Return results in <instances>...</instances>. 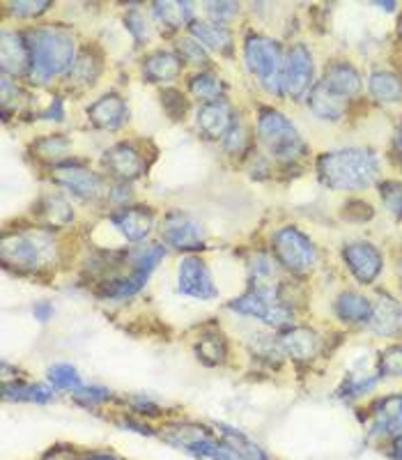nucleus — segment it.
<instances>
[{"label":"nucleus","instance_id":"obj_1","mask_svg":"<svg viewBox=\"0 0 402 460\" xmlns=\"http://www.w3.org/2000/svg\"><path fill=\"white\" fill-rule=\"evenodd\" d=\"M26 44L31 51V79L35 84H48L56 74L72 69L74 37L60 26L32 28L26 32Z\"/></svg>","mask_w":402,"mask_h":460},{"label":"nucleus","instance_id":"obj_2","mask_svg":"<svg viewBox=\"0 0 402 460\" xmlns=\"http://www.w3.org/2000/svg\"><path fill=\"white\" fill-rule=\"evenodd\" d=\"M318 172L331 189H366L380 178V159L366 147H350L319 157Z\"/></svg>","mask_w":402,"mask_h":460},{"label":"nucleus","instance_id":"obj_3","mask_svg":"<svg viewBox=\"0 0 402 460\" xmlns=\"http://www.w3.org/2000/svg\"><path fill=\"white\" fill-rule=\"evenodd\" d=\"M258 138L274 159L281 162H293L299 155H303V141L297 134L294 125L278 111L262 109L258 118Z\"/></svg>","mask_w":402,"mask_h":460},{"label":"nucleus","instance_id":"obj_4","mask_svg":"<svg viewBox=\"0 0 402 460\" xmlns=\"http://www.w3.org/2000/svg\"><path fill=\"white\" fill-rule=\"evenodd\" d=\"M246 63L249 69L258 76L262 88L267 93L278 94L283 90V72H285V60L278 42L265 35H251L244 44Z\"/></svg>","mask_w":402,"mask_h":460},{"label":"nucleus","instance_id":"obj_5","mask_svg":"<svg viewBox=\"0 0 402 460\" xmlns=\"http://www.w3.org/2000/svg\"><path fill=\"white\" fill-rule=\"evenodd\" d=\"M3 258L22 270H39L56 258V244L48 233L26 230V233L7 235L3 240Z\"/></svg>","mask_w":402,"mask_h":460},{"label":"nucleus","instance_id":"obj_6","mask_svg":"<svg viewBox=\"0 0 402 460\" xmlns=\"http://www.w3.org/2000/svg\"><path fill=\"white\" fill-rule=\"evenodd\" d=\"M230 309L241 315H251V318L262 320V323L272 324V327H283L293 318L290 309H285L278 302L274 286H253V290L241 295L235 302H230Z\"/></svg>","mask_w":402,"mask_h":460},{"label":"nucleus","instance_id":"obj_7","mask_svg":"<svg viewBox=\"0 0 402 460\" xmlns=\"http://www.w3.org/2000/svg\"><path fill=\"white\" fill-rule=\"evenodd\" d=\"M278 262L294 274H306L318 265V252L297 228H281L272 240Z\"/></svg>","mask_w":402,"mask_h":460},{"label":"nucleus","instance_id":"obj_8","mask_svg":"<svg viewBox=\"0 0 402 460\" xmlns=\"http://www.w3.org/2000/svg\"><path fill=\"white\" fill-rule=\"evenodd\" d=\"M313 84V58L303 44H294L285 58V72H283V88L293 100H302L310 93Z\"/></svg>","mask_w":402,"mask_h":460},{"label":"nucleus","instance_id":"obj_9","mask_svg":"<svg viewBox=\"0 0 402 460\" xmlns=\"http://www.w3.org/2000/svg\"><path fill=\"white\" fill-rule=\"evenodd\" d=\"M179 290L184 295L194 299H214L216 295V286L212 281V274H209L207 265H205L200 258L188 256L179 262Z\"/></svg>","mask_w":402,"mask_h":460},{"label":"nucleus","instance_id":"obj_10","mask_svg":"<svg viewBox=\"0 0 402 460\" xmlns=\"http://www.w3.org/2000/svg\"><path fill=\"white\" fill-rule=\"evenodd\" d=\"M162 237L175 249L182 252H194L203 246V230L184 212H170L162 226Z\"/></svg>","mask_w":402,"mask_h":460},{"label":"nucleus","instance_id":"obj_11","mask_svg":"<svg viewBox=\"0 0 402 460\" xmlns=\"http://www.w3.org/2000/svg\"><path fill=\"white\" fill-rule=\"evenodd\" d=\"M53 180L81 196L85 200H100L104 196V182L97 172L88 171L83 166H56L53 168Z\"/></svg>","mask_w":402,"mask_h":460},{"label":"nucleus","instance_id":"obj_12","mask_svg":"<svg viewBox=\"0 0 402 460\" xmlns=\"http://www.w3.org/2000/svg\"><path fill=\"white\" fill-rule=\"evenodd\" d=\"M371 430L372 435L387 438L391 442L402 438V396L393 394V396L380 398L372 405Z\"/></svg>","mask_w":402,"mask_h":460},{"label":"nucleus","instance_id":"obj_13","mask_svg":"<svg viewBox=\"0 0 402 460\" xmlns=\"http://www.w3.org/2000/svg\"><path fill=\"white\" fill-rule=\"evenodd\" d=\"M345 262L359 283H372L381 272V253L368 242H354L343 249Z\"/></svg>","mask_w":402,"mask_h":460},{"label":"nucleus","instance_id":"obj_14","mask_svg":"<svg viewBox=\"0 0 402 460\" xmlns=\"http://www.w3.org/2000/svg\"><path fill=\"white\" fill-rule=\"evenodd\" d=\"M371 323L372 332L381 336H396L402 330V306L387 293H380L375 302H371Z\"/></svg>","mask_w":402,"mask_h":460},{"label":"nucleus","instance_id":"obj_15","mask_svg":"<svg viewBox=\"0 0 402 460\" xmlns=\"http://www.w3.org/2000/svg\"><path fill=\"white\" fill-rule=\"evenodd\" d=\"M162 256H163L162 246H152L150 252H145L141 258H138V265L136 270L131 272V277L122 279V281H118L115 286H110L109 290H106V295H109V297L120 299V297H131L134 293H138V290L145 286L147 277H150L152 270L157 267L159 258Z\"/></svg>","mask_w":402,"mask_h":460},{"label":"nucleus","instance_id":"obj_16","mask_svg":"<svg viewBox=\"0 0 402 460\" xmlns=\"http://www.w3.org/2000/svg\"><path fill=\"white\" fill-rule=\"evenodd\" d=\"M235 127V115L225 102H207L198 111V129L207 138H225Z\"/></svg>","mask_w":402,"mask_h":460},{"label":"nucleus","instance_id":"obj_17","mask_svg":"<svg viewBox=\"0 0 402 460\" xmlns=\"http://www.w3.org/2000/svg\"><path fill=\"white\" fill-rule=\"evenodd\" d=\"M88 118L97 129L115 131L127 120V104L120 94H106L88 109Z\"/></svg>","mask_w":402,"mask_h":460},{"label":"nucleus","instance_id":"obj_18","mask_svg":"<svg viewBox=\"0 0 402 460\" xmlns=\"http://www.w3.org/2000/svg\"><path fill=\"white\" fill-rule=\"evenodd\" d=\"M113 224L127 240L141 242L154 228V215H152V209L145 208H125L113 215Z\"/></svg>","mask_w":402,"mask_h":460},{"label":"nucleus","instance_id":"obj_19","mask_svg":"<svg viewBox=\"0 0 402 460\" xmlns=\"http://www.w3.org/2000/svg\"><path fill=\"white\" fill-rule=\"evenodd\" d=\"M104 164L109 166V171L113 172V175H118V178L122 180H134L138 178V175H143V171H145V162H143V157L138 155V150H134V147L127 146V143L110 147L104 155Z\"/></svg>","mask_w":402,"mask_h":460},{"label":"nucleus","instance_id":"obj_20","mask_svg":"<svg viewBox=\"0 0 402 460\" xmlns=\"http://www.w3.org/2000/svg\"><path fill=\"white\" fill-rule=\"evenodd\" d=\"M3 72L19 76L23 72H31V51H28L26 37L16 35V32H3Z\"/></svg>","mask_w":402,"mask_h":460},{"label":"nucleus","instance_id":"obj_21","mask_svg":"<svg viewBox=\"0 0 402 460\" xmlns=\"http://www.w3.org/2000/svg\"><path fill=\"white\" fill-rule=\"evenodd\" d=\"M345 104L347 100L340 97L334 88L319 81L313 90L309 93V106L315 115L324 118V120H338L340 115L345 113Z\"/></svg>","mask_w":402,"mask_h":460},{"label":"nucleus","instance_id":"obj_22","mask_svg":"<svg viewBox=\"0 0 402 460\" xmlns=\"http://www.w3.org/2000/svg\"><path fill=\"white\" fill-rule=\"evenodd\" d=\"M179 69H182V60H179L175 53H168V51L152 53L145 63H143V74H145V79L157 81V84H166V81L178 79Z\"/></svg>","mask_w":402,"mask_h":460},{"label":"nucleus","instance_id":"obj_23","mask_svg":"<svg viewBox=\"0 0 402 460\" xmlns=\"http://www.w3.org/2000/svg\"><path fill=\"white\" fill-rule=\"evenodd\" d=\"M322 81L329 85V88H334L340 97H345V100H352V97L359 94L361 90L359 74H356L354 67H350V65L345 63L331 65V67L327 69V74H324Z\"/></svg>","mask_w":402,"mask_h":460},{"label":"nucleus","instance_id":"obj_24","mask_svg":"<svg viewBox=\"0 0 402 460\" xmlns=\"http://www.w3.org/2000/svg\"><path fill=\"white\" fill-rule=\"evenodd\" d=\"M191 32H194V40L198 44L200 42L207 44L209 49H214V51H219V53H225V56H230V53H232V37H230V32L225 31L223 26H219V23L194 22Z\"/></svg>","mask_w":402,"mask_h":460},{"label":"nucleus","instance_id":"obj_25","mask_svg":"<svg viewBox=\"0 0 402 460\" xmlns=\"http://www.w3.org/2000/svg\"><path fill=\"white\" fill-rule=\"evenodd\" d=\"M3 396H5V401L47 405L56 396V389L48 387V385H42V382H37V385H19V382H14V385H5L3 387Z\"/></svg>","mask_w":402,"mask_h":460},{"label":"nucleus","instance_id":"obj_26","mask_svg":"<svg viewBox=\"0 0 402 460\" xmlns=\"http://www.w3.org/2000/svg\"><path fill=\"white\" fill-rule=\"evenodd\" d=\"M281 348L294 359H310L318 350V339L310 330H290L281 336Z\"/></svg>","mask_w":402,"mask_h":460},{"label":"nucleus","instance_id":"obj_27","mask_svg":"<svg viewBox=\"0 0 402 460\" xmlns=\"http://www.w3.org/2000/svg\"><path fill=\"white\" fill-rule=\"evenodd\" d=\"M336 314L347 323H361L371 318V302L359 293H343L336 299Z\"/></svg>","mask_w":402,"mask_h":460},{"label":"nucleus","instance_id":"obj_28","mask_svg":"<svg viewBox=\"0 0 402 460\" xmlns=\"http://www.w3.org/2000/svg\"><path fill=\"white\" fill-rule=\"evenodd\" d=\"M216 430H219V435H223L225 439H230L232 447H235L246 460H269V456L260 449V445L253 442L246 433H241L240 429H232V426L228 424H216Z\"/></svg>","mask_w":402,"mask_h":460},{"label":"nucleus","instance_id":"obj_29","mask_svg":"<svg viewBox=\"0 0 402 460\" xmlns=\"http://www.w3.org/2000/svg\"><path fill=\"white\" fill-rule=\"evenodd\" d=\"M371 93L380 102H400L402 81L391 72H375L371 76Z\"/></svg>","mask_w":402,"mask_h":460},{"label":"nucleus","instance_id":"obj_30","mask_svg":"<svg viewBox=\"0 0 402 460\" xmlns=\"http://www.w3.org/2000/svg\"><path fill=\"white\" fill-rule=\"evenodd\" d=\"M48 382H51V387L57 389V392L76 394L83 387L79 371L69 367V364H56V367L48 368Z\"/></svg>","mask_w":402,"mask_h":460},{"label":"nucleus","instance_id":"obj_31","mask_svg":"<svg viewBox=\"0 0 402 460\" xmlns=\"http://www.w3.org/2000/svg\"><path fill=\"white\" fill-rule=\"evenodd\" d=\"M152 10L159 22L166 23L168 28H179L191 19V5L187 3H157Z\"/></svg>","mask_w":402,"mask_h":460},{"label":"nucleus","instance_id":"obj_32","mask_svg":"<svg viewBox=\"0 0 402 460\" xmlns=\"http://www.w3.org/2000/svg\"><path fill=\"white\" fill-rule=\"evenodd\" d=\"M100 69H101L100 58L94 56V53L85 51L83 56H79L76 60H74L69 74H72L74 81H79V84H83V85H90L97 81V76H100Z\"/></svg>","mask_w":402,"mask_h":460},{"label":"nucleus","instance_id":"obj_33","mask_svg":"<svg viewBox=\"0 0 402 460\" xmlns=\"http://www.w3.org/2000/svg\"><path fill=\"white\" fill-rule=\"evenodd\" d=\"M188 88H191V93H194L196 97H200V100L216 102V97H219L221 90H223V84L216 79L214 74L203 72L196 74L194 79H191V84H188Z\"/></svg>","mask_w":402,"mask_h":460},{"label":"nucleus","instance_id":"obj_34","mask_svg":"<svg viewBox=\"0 0 402 460\" xmlns=\"http://www.w3.org/2000/svg\"><path fill=\"white\" fill-rule=\"evenodd\" d=\"M196 352H198V359L203 361V364H207V367H216V364H221V361L225 359V343L221 336L209 334L200 341L198 350Z\"/></svg>","mask_w":402,"mask_h":460},{"label":"nucleus","instance_id":"obj_35","mask_svg":"<svg viewBox=\"0 0 402 460\" xmlns=\"http://www.w3.org/2000/svg\"><path fill=\"white\" fill-rule=\"evenodd\" d=\"M74 401L90 408V405H101V402H109L113 398V392L106 387H97V385H83L76 394H72Z\"/></svg>","mask_w":402,"mask_h":460},{"label":"nucleus","instance_id":"obj_36","mask_svg":"<svg viewBox=\"0 0 402 460\" xmlns=\"http://www.w3.org/2000/svg\"><path fill=\"white\" fill-rule=\"evenodd\" d=\"M127 408L136 414L138 419H145V421H152V419H159L163 414L162 405H157L154 401L145 396H129L127 398Z\"/></svg>","mask_w":402,"mask_h":460},{"label":"nucleus","instance_id":"obj_37","mask_svg":"<svg viewBox=\"0 0 402 460\" xmlns=\"http://www.w3.org/2000/svg\"><path fill=\"white\" fill-rule=\"evenodd\" d=\"M380 373L389 377L402 376V348L396 345V348H389V350L381 352L380 357Z\"/></svg>","mask_w":402,"mask_h":460},{"label":"nucleus","instance_id":"obj_38","mask_svg":"<svg viewBox=\"0 0 402 460\" xmlns=\"http://www.w3.org/2000/svg\"><path fill=\"white\" fill-rule=\"evenodd\" d=\"M47 203H44V209H47V219L48 221H56V224H67L69 219H72V209H69V205L65 203L60 196H48V199H44Z\"/></svg>","mask_w":402,"mask_h":460},{"label":"nucleus","instance_id":"obj_39","mask_svg":"<svg viewBox=\"0 0 402 460\" xmlns=\"http://www.w3.org/2000/svg\"><path fill=\"white\" fill-rule=\"evenodd\" d=\"M380 194L393 215L402 217V182H384L380 187Z\"/></svg>","mask_w":402,"mask_h":460},{"label":"nucleus","instance_id":"obj_40","mask_svg":"<svg viewBox=\"0 0 402 460\" xmlns=\"http://www.w3.org/2000/svg\"><path fill=\"white\" fill-rule=\"evenodd\" d=\"M377 377H350V380L345 382L343 385V396L347 398H354V396H361V394L371 392L372 387H375Z\"/></svg>","mask_w":402,"mask_h":460},{"label":"nucleus","instance_id":"obj_41","mask_svg":"<svg viewBox=\"0 0 402 460\" xmlns=\"http://www.w3.org/2000/svg\"><path fill=\"white\" fill-rule=\"evenodd\" d=\"M237 10L240 7L235 5V3H209L207 5V14L209 19H212V23H225L232 19V14H237Z\"/></svg>","mask_w":402,"mask_h":460},{"label":"nucleus","instance_id":"obj_42","mask_svg":"<svg viewBox=\"0 0 402 460\" xmlns=\"http://www.w3.org/2000/svg\"><path fill=\"white\" fill-rule=\"evenodd\" d=\"M162 102H163V109H168V113H170L172 118H184L187 100H184L178 90H166V93L162 94Z\"/></svg>","mask_w":402,"mask_h":460},{"label":"nucleus","instance_id":"obj_43","mask_svg":"<svg viewBox=\"0 0 402 460\" xmlns=\"http://www.w3.org/2000/svg\"><path fill=\"white\" fill-rule=\"evenodd\" d=\"M48 7V3H10V12L22 16H37L42 14Z\"/></svg>","mask_w":402,"mask_h":460},{"label":"nucleus","instance_id":"obj_44","mask_svg":"<svg viewBox=\"0 0 402 460\" xmlns=\"http://www.w3.org/2000/svg\"><path fill=\"white\" fill-rule=\"evenodd\" d=\"M125 23H127V26H129V31L134 32V37H136L138 42L147 40V26H145V22H143L141 16H138V14H129L125 19Z\"/></svg>","mask_w":402,"mask_h":460},{"label":"nucleus","instance_id":"obj_45","mask_svg":"<svg viewBox=\"0 0 402 460\" xmlns=\"http://www.w3.org/2000/svg\"><path fill=\"white\" fill-rule=\"evenodd\" d=\"M179 51L187 53L188 60H194V63H205V60H207L203 53V49L198 47V42H196V40H187V42L179 44Z\"/></svg>","mask_w":402,"mask_h":460},{"label":"nucleus","instance_id":"obj_46","mask_svg":"<svg viewBox=\"0 0 402 460\" xmlns=\"http://www.w3.org/2000/svg\"><path fill=\"white\" fill-rule=\"evenodd\" d=\"M79 460H122L120 456L110 454V451H90V454L81 456Z\"/></svg>","mask_w":402,"mask_h":460},{"label":"nucleus","instance_id":"obj_47","mask_svg":"<svg viewBox=\"0 0 402 460\" xmlns=\"http://www.w3.org/2000/svg\"><path fill=\"white\" fill-rule=\"evenodd\" d=\"M391 456L396 460H402V438L393 439V442H391Z\"/></svg>","mask_w":402,"mask_h":460},{"label":"nucleus","instance_id":"obj_48","mask_svg":"<svg viewBox=\"0 0 402 460\" xmlns=\"http://www.w3.org/2000/svg\"><path fill=\"white\" fill-rule=\"evenodd\" d=\"M35 311H37V318H47V315H48V311H51V309H48V306H47V304H37V306H35Z\"/></svg>","mask_w":402,"mask_h":460},{"label":"nucleus","instance_id":"obj_49","mask_svg":"<svg viewBox=\"0 0 402 460\" xmlns=\"http://www.w3.org/2000/svg\"><path fill=\"white\" fill-rule=\"evenodd\" d=\"M398 147L402 150V127H400V131H398Z\"/></svg>","mask_w":402,"mask_h":460},{"label":"nucleus","instance_id":"obj_50","mask_svg":"<svg viewBox=\"0 0 402 460\" xmlns=\"http://www.w3.org/2000/svg\"><path fill=\"white\" fill-rule=\"evenodd\" d=\"M398 28H400V35H402V16H400V26H398Z\"/></svg>","mask_w":402,"mask_h":460}]
</instances>
